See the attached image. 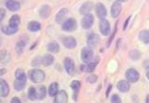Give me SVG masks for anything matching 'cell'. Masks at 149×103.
Listing matches in <instances>:
<instances>
[{"mask_svg": "<svg viewBox=\"0 0 149 103\" xmlns=\"http://www.w3.org/2000/svg\"><path fill=\"white\" fill-rule=\"evenodd\" d=\"M30 79L35 83H40L45 80V73L40 69H33L31 70L29 74Z\"/></svg>", "mask_w": 149, "mask_h": 103, "instance_id": "cell-1", "label": "cell"}, {"mask_svg": "<svg viewBox=\"0 0 149 103\" xmlns=\"http://www.w3.org/2000/svg\"><path fill=\"white\" fill-rule=\"evenodd\" d=\"M77 24L75 19L70 17L65 20L62 24V30L66 32H73L77 28Z\"/></svg>", "mask_w": 149, "mask_h": 103, "instance_id": "cell-2", "label": "cell"}, {"mask_svg": "<svg viewBox=\"0 0 149 103\" xmlns=\"http://www.w3.org/2000/svg\"><path fill=\"white\" fill-rule=\"evenodd\" d=\"M94 53L92 48L90 47H84L81 51V59L84 63H88L91 61L93 58Z\"/></svg>", "mask_w": 149, "mask_h": 103, "instance_id": "cell-3", "label": "cell"}, {"mask_svg": "<svg viewBox=\"0 0 149 103\" xmlns=\"http://www.w3.org/2000/svg\"><path fill=\"white\" fill-rule=\"evenodd\" d=\"M125 77L129 82L135 83L137 82L140 78L138 71L134 68H129L125 72Z\"/></svg>", "mask_w": 149, "mask_h": 103, "instance_id": "cell-4", "label": "cell"}, {"mask_svg": "<svg viewBox=\"0 0 149 103\" xmlns=\"http://www.w3.org/2000/svg\"><path fill=\"white\" fill-rule=\"evenodd\" d=\"M62 43L66 48L69 49H73L77 46V41L72 36H66L63 37Z\"/></svg>", "mask_w": 149, "mask_h": 103, "instance_id": "cell-5", "label": "cell"}, {"mask_svg": "<svg viewBox=\"0 0 149 103\" xmlns=\"http://www.w3.org/2000/svg\"><path fill=\"white\" fill-rule=\"evenodd\" d=\"M63 66L66 72L72 75L74 72L75 65L73 60L70 57H66L63 61Z\"/></svg>", "mask_w": 149, "mask_h": 103, "instance_id": "cell-6", "label": "cell"}, {"mask_svg": "<svg viewBox=\"0 0 149 103\" xmlns=\"http://www.w3.org/2000/svg\"><path fill=\"white\" fill-rule=\"evenodd\" d=\"M99 30L102 35L107 36L111 32V27L109 21L105 19L100 20L99 23Z\"/></svg>", "mask_w": 149, "mask_h": 103, "instance_id": "cell-7", "label": "cell"}, {"mask_svg": "<svg viewBox=\"0 0 149 103\" xmlns=\"http://www.w3.org/2000/svg\"><path fill=\"white\" fill-rule=\"evenodd\" d=\"M95 11L96 15L98 19H100V20L105 19L107 14V12L106 8L103 3L101 2L97 3L95 5Z\"/></svg>", "mask_w": 149, "mask_h": 103, "instance_id": "cell-8", "label": "cell"}, {"mask_svg": "<svg viewBox=\"0 0 149 103\" xmlns=\"http://www.w3.org/2000/svg\"><path fill=\"white\" fill-rule=\"evenodd\" d=\"M94 17L93 14L90 13L86 14L84 16L81 20V26L84 29H89L92 27L94 23Z\"/></svg>", "mask_w": 149, "mask_h": 103, "instance_id": "cell-9", "label": "cell"}, {"mask_svg": "<svg viewBox=\"0 0 149 103\" xmlns=\"http://www.w3.org/2000/svg\"><path fill=\"white\" fill-rule=\"evenodd\" d=\"M122 5L120 2L116 1L113 3L111 7V14L113 18L118 17L122 11Z\"/></svg>", "mask_w": 149, "mask_h": 103, "instance_id": "cell-10", "label": "cell"}, {"mask_svg": "<svg viewBox=\"0 0 149 103\" xmlns=\"http://www.w3.org/2000/svg\"><path fill=\"white\" fill-rule=\"evenodd\" d=\"M55 103H66L68 100V96L67 93L63 90H61L58 92V93L54 97Z\"/></svg>", "mask_w": 149, "mask_h": 103, "instance_id": "cell-11", "label": "cell"}, {"mask_svg": "<svg viewBox=\"0 0 149 103\" xmlns=\"http://www.w3.org/2000/svg\"><path fill=\"white\" fill-rule=\"evenodd\" d=\"M98 63V61L97 60H95L91 62L90 61L88 63H86L87 64L81 65L80 67V69L81 71L84 72L91 73L95 70Z\"/></svg>", "mask_w": 149, "mask_h": 103, "instance_id": "cell-12", "label": "cell"}, {"mask_svg": "<svg viewBox=\"0 0 149 103\" xmlns=\"http://www.w3.org/2000/svg\"><path fill=\"white\" fill-rule=\"evenodd\" d=\"M94 7V4L91 1H87L82 4L79 9V12L82 15H86L92 10Z\"/></svg>", "mask_w": 149, "mask_h": 103, "instance_id": "cell-13", "label": "cell"}, {"mask_svg": "<svg viewBox=\"0 0 149 103\" xmlns=\"http://www.w3.org/2000/svg\"><path fill=\"white\" fill-rule=\"evenodd\" d=\"M51 13V8L47 5L44 4L42 5L39 10V16L42 19H47Z\"/></svg>", "mask_w": 149, "mask_h": 103, "instance_id": "cell-14", "label": "cell"}, {"mask_svg": "<svg viewBox=\"0 0 149 103\" xmlns=\"http://www.w3.org/2000/svg\"><path fill=\"white\" fill-rule=\"evenodd\" d=\"M100 41V36L96 34H91L87 38V43L88 47L91 48L95 47Z\"/></svg>", "mask_w": 149, "mask_h": 103, "instance_id": "cell-15", "label": "cell"}, {"mask_svg": "<svg viewBox=\"0 0 149 103\" xmlns=\"http://www.w3.org/2000/svg\"><path fill=\"white\" fill-rule=\"evenodd\" d=\"M9 86L3 79H0V96L6 97L9 93Z\"/></svg>", "mask_w": 149, "mask_h": 103, "instance_id": "cell-16", "label": "cell"}, {"mask_svg": "<svg viewBox=\"0 0 149 103\" xmlns=\"http://www.w3.org/2000/svg\"><path fill=\"white\" fill-rule=\"evenodd\" d=\"M6 8L11 12H16L20 9V3L16 0H8L5 3Z\"/></svg>", "mask_w": 149, "mask_h": 103, "instance_id": "cell-17", "label": "cell"}, {"mask_svg": "<svg viewBox=\"0 0 149 103\" xmlns=\"http://www.w3.org/2000/svg\"><path fill=\"white\" fill-rule=\"evenodd\" d=\"M70 87L73 90V98L74 101H76L79 91L80 90V87H81V83L80 81L77 80H73L72 81Z\"/></svg>", "mask_w": 149, "mask_h": 103, "instance_id": "cell-18", "label": "cell"}, {"mask_svg": "<svg viewBox=\"0 0 149 103\" xmlns=\"http://www.w3.org/2000/svg\"><path fill=\"white\" fill-rule=\"evenodd\" d=\"M68 10L66 8H63L61 9L55 16V21L58 24L63 23L68 14Z\"/></svg>", "mask_w": 149, "mask_h": 103, "instance_id": "cell-19", "label": "cell"}, {"mask_svg": "<svg viewBox=\"0 0 149 103\" xmlns=\"http://www.w3.org/2000/svg\"><path fill=\"white\" fill-rule=\"evenodd\" d=\"M117 88L122 93L127 92L130 87L129 82L126 80H121L117 83Z\"/></svg>", "mask_w": 149, "mask_h": 103, "instance_id": "cell-20", "label": "cell"}, {"mask_svg": "<svg viewBox=\"0 0 149 103\" xmlns=\"http://www.w3.org/2000/svg\"><path fill=\"white\" fill-rule=\"evenodd\" d=\"M19 30V27H13L10 25H3L1 28V31L6 35H12L16 34Z\"/></svg>", "mask_w": 149, "mask_h": 103, "instance_id": "cell-21", "label": "cell"}, {"mask_svg": "<svg viewBox=\"0 0 149 103\" xmlns=\"http://www.w3.org/2000/svg\"><path fill=\"white\" fill-rule=\"evenodd\" d=\"M27 79H16L14 81L13 87L14 89L17 91H20L24 89L26 86Z\"/></svg>", "mask_w": 149, "mask_h": 103, "instance_id": "cell-22", "label": "cell"}, {"mask_svg": "<svg viewBox=\"0 0 149 103\" xmlns=\"http://www.w3.org/2000/svg\"><path fill=\"white\" fill-rule=\"evenodd\" d=\"M59 85L58 82H52L49 86L48 90L49 95L51 97H55V95L59 91Z\"/></svg>", "mask_w": 149, "mask_h": 103, "instance_id": "cell-23", "label": "cell"}, {"mask_svg": "<svg viewBox=\"0 0 149 103\" xmlns=\"http://www.w3.org/2000/svg\"><path fill=\"white\" fill-rule=\"evenodd\" d=\"M27 41L25 39H22L16 43L15 46V50L18 54L22 53L24 47L27 45Z\"/></svg>", "mask_w": 149, "mask_h": 103, "instance_id": "cell-24", "label": "cell"}, {"mask_svg": "<svg viewBox=\"0 0 149 103\" xmlns=\"http://www.w3.org/2000/svg\"><path fill=\"white\" fill-rule=\"evenodd\" d=\"M47 95V90L44 86H41L36 89L37 99L38 100H44Z\"/></svg>", "mask_w": 149, "mask_h": 103, "instance_id": "cell-25", "label": "cell"}, {"mask_svg": "<svg viewBox=\"0 0 149 103\" xmlns=\"http://www.w3.org/2000/svg\"><path fill=\"white\" fill-rule=\"evenodd\" d=\"M59 49H60L59 45L55 41L49 42L47 45L48 51L52 53H57L59 51Z\"/></svg>", "mask_w": 149, "mask_h": 103, "instance_id": "cell-26", "label": "cell"}, {"mask_svg": "<svg viewBox=\"0 0 149 103\" xmlns=\"http://www.w3.org/2000/svg\"><path fill=\"white\" fill-rule=\"evenodd\" d=\"M41 24L37 21H31L27 24V29L31 32H37L41 29Z\"/></svg>", "mask_w": 149, "mask_h": 103, "instance_id": "cell-27", "label": "cell"}, {"mask_svg": "<svg viewBox=\"0 0 149 103\" xmlns=\"http://www.w3.org/2000/svg\"><path fill=\"white\" fill-rule=\"evenodd\" d=\"M55 60V58L51 54H46L42 57V64L45 67L51 65Z\"/></svg>", "mask_w": 149, "mask_h": 103, "instance_id": "cell-28", "label": "cell"}, {"mask_svg": "<svg viewBox=\"0 0 149 103\" xmlns=\"http://www.w3.org/2000/svg\"><path fill=\"white\" fill-rule=\"evenodd\" d=\"M139 40L144 43H149V30H142L139 34Z\"/></svg>", "mask_w": 149, "mask_h": 103, "instance_id": "cell-29", "label": "cell"}, {"mask_svg": "<svg viewBox=\"0 0 149 103\" xmlns=\"http://www.w3.org/2000/svg\"><path fill=\"white\" fill-rule=\"evenodd\" d=\"M20 22V17L17 14H13L11 16L9 20V25L13 27H19Z\"/></svg>", "mask_w": 149, "mask_h": 103, "instance_id": "cell-30", "label": "cell"}, {"mask_svg": "<svg viewBox=\"0 0 149 103\" xmlns=\"http://www.w3.org/2000/svg\"><path fill=\"white\" fill-rule=\"evenodd\" d=\"M9 60V54L5 50H0V62L2 63L7 62Z\"/></svg>", "mask_w": 149, "mask_h": 103, "instance_id": "cell-31", "label": "cell"}, {"mask_svg": "<svg viewBox=\"0 0 149 103\" xmlns=\"http://www.w3.org/2000/svg\"><path fill=\"white\" fill-rule=\"evenodd\" d=\"M27 96H28V98L31 101H34L36 100L37 99L36 89L33 86L30 87L28 89Z\"/></svg>", "mask_w": 149, "mask_h": 103, "instance_id": "cell-32", "label": "cell"}, {"mask_svg": "<svg viewBox=\"0 0 149 103\" xmlns=\"http://www.w3.org/2000/svg\"><path fill=\"white\" fill-rule=\"evenodd\" d=\"M42 64V57L41 56H36L32 59L31 61V65L32 67H37Z\"/></svg>", "mask_w": 149, "mask_h": 103, "instance_id": "cell-33", "label": "cell"}, {"mask_svg": "<svg viewBox=\"0 0 149 103\" xmlns=\"http://www.w3.org/2000/svg\"><path fill=\"white\" fill-rule=\"evenodd\" d=\"M130 57L133 60H137L141 57V53L137 50H133L130 52Z\"/></svg>", "mask_w": 149, "mask_h": 103, "instance_id": "cell-34", "label": "cell"}, {"mask_svg": "<svg viewBox=\"0 0 149 103\" xmlns=\"http://www.w3.org/2000/svg\"><path fill=\"white\" fill-rule=\"evenodd\" d=\"M111 102L112 103H120L121 99L118 94H113L111 98Z\"/></svg>", "mask_w": 149, "mask_h": 103, "instance_id": "cell-35", "label": "cell"}, {"mask_svg": "<svg viewBox=\"0 0 149 103\" xmlns=\"http://www.w3.org/2000/svg\"><path fill=\"white\" fill-rule=\"evenodd\" d=\"M97 79H98V76L94 74L90 75L87 78L88 82L90 83H94L97 80Z\"/></svg>", "mask_w": 149, "mask_h": 103, "instance_id": "cell-36", "label": "cell"}, {"mask_svg": "<svg viewBox=\"0 0 149 103\" xmlns=\"http://www.w3.org/2000/svg\"><path fill=\"white\" fill-rule=\"evenodd\" d=\"M118 21H117V23H116V24H115V29H114V31H113V34L111 35V37L109 38V40H108V46H109V45H110V44H111V42H112V41L113 40V38H114V36H115V33L116 32V31H117V28H118Z\"/></svg>", "mask_w": 149, "mask_h": 103, "instance_id": "cell-37", "label": "cell"}, {"mask_svg": "<svg viewBox=\"0 0 149 103\" xmlns=\"http://www.w3.org/2000/svg\"><path fill=\"white\" fill-rule=\"evenodd\" d=\"M5 14H6L5 9L3 8H0V22L2 21V20L5 16Z\"/></svg>", "mask_w": 149, "mask_h": 103, "instance_id": "cell-38", "label": "cell"}, {"mask_svg": "<svg viewBox=\"0 0 149 103\" xmlns=\"http://www.w3.org/2000/svg\"><path fill=\"white\" fill-rule=\"evenodd\" d=\"M10 102L11 103H20L21 101L18 97H15L12 98V99L10 101Z\"/></svg>", "mask_w": 149, "mask_h": 103, "instance_id": "cell-39", "label": "cell"}, {"mask_svg": "<svg viewBox=\"0 0 149 103\" xmlns=\"http://www.w3.org/2000/svg\"><path fill=\"white\" fill-rule=\"evenodd\" d=\"M130 17H131V16H129V17H127V19L126 20V21H125V23H124V25H123V30H124L126 28V27H127V24H128V23H129V20H130Z\"/></svg>", "mask_w": 149, "mask_h": 103, "instance_id": "cell-40", "label": "cell"}, {"mask_svg": "<svg viewBox=\"0 0 149 103\" xmlns=\"http://www.w3.org/2000/svg\"><path fill=\"white\" fill-rule=\"evenodd\" d=\"M112 86L111 84H110L108 86V89H107V90L106 91V97H108V95H109V94L110 93V91H111V89H112Z\"/></svg>", "mask_w": 149, "mask_h": 103, "instance_id": "cell-41", "label": "cell"}, {"mask_svg": "<svg viewBox=\"0 0 149 103\" xmlns=\"http://www.w3.org/2000/svg\"><path fill=\"white\" fill-rule=\"evenodd\" d=\"M146 76L149 80V66H147L146 68Z\"/></svg>", "mask_w": 149, "mask_h": 103, "instance_id": "cell-42", "label": "cell"}, {"mask_svg": "<svg viewBox=\"0 0 149 103\" xmlns=\"http://www.w3.org/2000/svg\"><path fill=\"white\" fill-rule=\"evenodd\" d=\"M6 72V70L5 68L1 69H0V76H2L3 75H4Z\"/></svg>", "mask_w": 149, "mask_h": 103, "instance_id": "cell-43", "label": "cell"}, {"mask_svg": "<svg viewBox=\"0 0 149 103\" xmlns=\"http://www.w3.org/2000/svg\"><path fill=\"white\" fill-rule=\"evenodd\" d=\"M116 1H119V2H126V1H127V0H116Z\"/></svg>", "mask_w": 149, "mask_h": 103, "instance_id": "cell-44", "label": "cell"}, {"mask_svg": "<svg viewBox=\"0 0 149 103\" xmlns=\"http://www.w3.org/2000/svg\"><path fill=\"white\" fill-rule=\"evenodd\" d=\"M0 102H1V99H0Z\"/></svg>", "mask_w": 149, "mask_h": 103, "instance_id": "cell-45", "label": "cell"}]
</instances>
